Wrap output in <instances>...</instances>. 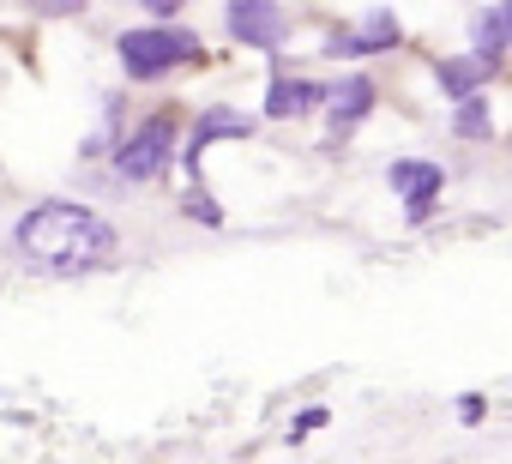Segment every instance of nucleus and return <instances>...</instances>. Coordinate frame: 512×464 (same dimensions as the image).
Wrapping results in <instances>:
<instances>
[{
	"instance_id": "obj_1",
	"label": "nucleus",
	"mask_w": 512,
	"mask_h": 464,
	"mask_svg": "<svg viewBox=\"0 0 512 464\" xmlns=\"http://www.w3.org/2000/svg\"><path fill=\"white\" fill-rule=\"evenodd\" d=\"M13 254L31 272H49V278H91V272L115 266L121 236L85 199H37L13 223Z\"/></svg>"
},
{
	"instance_id": "obj_2",
	"label": "nucleus",
	"mask_w": 512,
	"mask_h": 464,
	"mask_svg": "<svg viewBox=\"0 0 512 464\" xmlns=\"http://www.w3.org/2000/svg\"><path fill=\"white\" fill-rule=\"evenodd\" d=\"M115 61H121V79L157 85V79H169L181 67H199L205 61V43L187 25H151L145 19V25H133V31L115 37Z\"/></svg>"
},
{
	"instance_id": "obj_3",
	"label": "nucleus",
	"mask_w": 512,
	"mask_h": 464,
	"mask_svg": "<svg viewBox=\"0 0 512 464\" xmlns=\"http://www.w3.org/2000/svg\"><path fill=\"white\" fill-rule=\"evenodd\" d=\"M175 157H181V121L175 115H145V121H133L121 133L109 163H115V175L127 187H139V181H163Z\"/></svg>"
},
{
	"instance_id": "obj_4",
	"label": "nucleus",
	"mask_w": 512,
	"mask_h": 464,
	"mask_svg": "<svg viewBox=\"0 0 512 464\" xmlns=\"http://www.w3.org/2000/svg\"><path fill=\"white\" fill-rule=\"evenodd\" d=\"M260 133V121H253L247 109H235V103H211V109H199L193 115V127H187V139H181V175H187V193H199L205 187V151L211 145H229V139H253Z\"/></svg>"
},
{
	"instance_id": "obj_5",
	"label": "nucleus",
	"mask_w": 512,
	"mask_h": 464,
	"mask_svg": "<svg viewBox=\"0 0 512 464\" xmlns=\"http://www.w3.org/2000/svg\"><path fill=\"white\" fill-rule=\"evenodd\" d=\"M380 109V85L368 73H344V79H326V145H350L356 127Z\"/></svg>"
},
{
	"instance_id": "obj_6",
	"label": "nucleus",
	"mask_w": 512,
	"mask_h": 464,
	"mask_svg": "<svg viewBox=\"0 0 512 464\" xmlns=\"http://www.w3.org/2000/svg\"><path fill=\"white\" fill-rule=\"evenodd\" d=\"M386 187L404 199V223L422 229L434 217L440 193H446V163H434V157H392L386 163Z\"/></svg>"
},
{
	"instance_id": "obj_7",
	"label": "nucleus",
	"mask_w": 512,
	"mask_h": 464,
	"mask_svg": "<svg viewBox=\"0 0 512 464\" xmlns=\"http://www.w3.org/2000/svg\"><path fill=\"white\" fill-rule=\"evenodd\" d=\"M223 31H229L241 49L278 55V49L290 43V13L272 7V0H235V7H223Z\"/></svg>"
},
{
	"instance_id": "obj_8",
	"label": "nucleus",
	"mask_w": 512,
	"mask_h": 464,
	"mask_svg": "<svg viewBox=\"0 0 512 464\" xmlns=\"http://www.w3.org/2000/svg\"><path fill=\"white\" fill-rule=\"evenodd\" d=\"M404 43V25H398V13L392 7H380V13H368L362 25H338V31H326V55L332 61H362V55H386V49H398Z\"/></svg>"
},
{
	"instance_id": "obj_9",
	"label": "nucleus",
	"mask_w": 512,
	"mask_h": 464,
	"mask_svg": "<svg viewBox=\"0 0 512 464\" xmlns=\"http://www.w3.org/2000/svg\"><path fill=\"white\" fill-rule=\"evenodd\" d=\"M326 109V79H302V73H272L266 79V121H302Z\"/></svg>"
},
{
	"instance_id": "obj_10",
	"label": "nucleus",
	"mask_w": 512,
	"mask_h": 464,
	"mask_svg": "<svg viewBox=\"0 0 512 464\" xmlns=\"http://www.w3.org/2000/svg\"><path fill=\"white\" fill-rule=\"evenodd\" d=\"M488 79H494V67L476 61V55H440L434 61V85H440V97H452V109L470 103V97H482Z\"/></svg>"
},
{
	"instance_id": "obj_11",
	"label": "nucleus",
	"mask_w": 512,
	"mask_h": 464,
	"mask_svg": "<svg viewBox=\"0 0 512 464\" xmlns=\"http://www.w3.org/2000/svg\"><path fill=\"white\" fill-rule=\"evenodd\" d=\"M452 133H458V139H470V145H476V139H488V133H494V109H488V97L458 103V109H452Z\"/></svg>"
},
{
	"instance_id": "obj_12",
	"label": "nucleus",
	"mask_w": 512,
	"mask_h": 464,
	"mask_svg": "<svg viewBox=\"0 0 512 464\" xmlns=\"http://www.w3.org/2000/svg\"><path fill=\"white\" fill-rule=\"evenodd\" d=\"M181 211H187L199 229H223V205L211 199V187H199V193H181Z\"/></svg>"
},
{
	"instance_id": "obj_13",
	"label": "nucleus",
	"mask_w": 512,
	"mask_h": 464,
	"mask_svg": "<svg viewBox=\"0 0 512 464\" xmlns=\"http://www.w3.org/2000/svg\"><path fill=\"white\" fill-rule=\"evenodd\" d=\"M326 422H332V410H326V404H308V410L296 416V428H290V446H302V440H308L314 428H326Z\"/></svg>"
},
{
	"instance_id": "obj_14",
	"label": "nucleus",
	"mask_w": 512,
	"mask_h": 464,
	"mask_svg": "<svg viewBox=\"0 0 512 464\" xmlns=\"http://www.w3.org/2000/svg\"><path fill=\"white\" fill-rule=\"evenodd\" d=\"M482 416H488V398L482 392H464L458 398V422H482Z\"/></svg>"
},
{
	"instance_id": "obj_15",
	"label": "nucleus",
	"mask_w": 512,
	"mask_h": 464,
	"mask_svg": "<svg viewBox=\"0 0 512 464\" xmlns=\"http://www.w3.org/2000/svg\"><path fill=\"white\" fill-rule=\"evenodd\" d=\"M500 31H506V49H512V0L500 7Z\"/></svg>"
}]
</instances>
